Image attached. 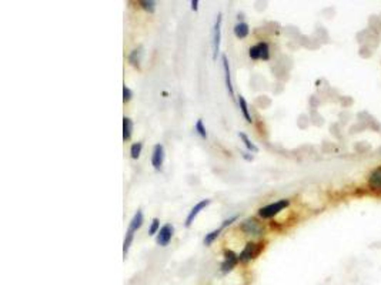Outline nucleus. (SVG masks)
<instances>
[{
  "label": "nucleus",
  "mask_w": 381,
  "mask_h": 285,
  "mask_svg": "<svg viewBox=\"0 0 381 285\" xmlns=\"http://www.w3.org/2000/svg\"><path fill=\"white\" fill-rule=\"evenodd\" d=\"M288 204H290V201L283 198V200L271 202V204H268V205H265V207H261V208L258 210V214H260L263 218H271V217H274L275 214H278L281 210H284L286 207H288Z\"/></svg>",
  "instance_id": "f257e3e1"
},
{
  "label": "nucleus",
  "mask_w": 381,
  "mask_h": 285,
  "mask_svg": "<svg viewBox=\"0 0 381 285\" xmlns=\"http://www.w3.org/2000/svg\"><path fill=\"white\" fill-rule=\"evenodd\" d=\"M194 131L200 136L201 138H207V130H206V127H204V123H203V120L199 118L197 121H196V126H194Z\"/></svg>",
  "instance_id": "6ab92c4d"
},
{
  "label": "nucleus",
  "mask_w": 381,
  "mask_h": 285,
  "mask_svg": "<svg viewBox=\"0 0 381 285\" xmlns=\"http://www.w3.org/2000/svg\"><path fill=\"white\" fill-rule=\"evenodd\" d=\"M133 238H134V234L127 231L126 237H125V241H123V257H125V260H126V255L127 253H128V250H130V245L133 243Z\"/></svg>",
  "instance_id": "a211bd4d"
},
{
  "label": "nucleus",
  "mask_w": 381,
  "mask_h": 285,
  "mask_svg": "<svg viewBox=\"0 0 381 285\" xmlns=\"http://www.w3.org/2000/svg\"><path fill=\"white\" fill-rule=\"evenodd\" d=\"M160 231V220L159 218H153L151 225L148 228V235H156Z\"/></svg>",
  "instance_id": "5701e85b"
},
{
  "label": "nucleus",
  "mask_w": 381,
  "mask_h": 285,
  "mask_svg": "<svg viewBox=\"0 0 381 285\" xmlns=\"http://www.w3.org/2000/svg\"><path fill=\"white\" fill-rule=\"evenodd\" d=\"M222 13L217 14V19L214 21V27H213V60L217 59V54L220 52V40H222Z\"/></svg>",
  "instance_id": "f03ea898"
},
{
  "label": "nucleus",
  "mask_w": 381,
  "mask_h": 285,
  "mask_svg": "<svg viewBox=\"0 0 381 285\" xmlns=\"http://www.w3.org/2000/svg\"><path fill=\"white\" fill-rule=\"evenodd\" d=\"M140 6H141L144 10L153 13L154 9H156V1H153V0H141V1H140Z\"/></svg>",
  "instance_id": "4be33fe9"
},
{
  "label": "nucleus",
  "mask_w": 381,
  "mask_h": 285,
  "mask_svg": "<svg viewBox=\"0 0 381 285\" xmlns=\"http://www.w3.org/2000/svg\"><path fill=\"white\" fill-rule=\"evenodd\" d=\"M131 97H133V92H131L127 86H123V101L126 103Z\"/></svg>",
  "instance_id": "b1692460"
},
{
  "label": "nucleus",
  "mask_w": 381,
  "mask_h": 285,
  "mask_svg": "<svg viewBox=\"0 0 381 285\" xmlns=\"http://www.w3.org/2000/svg\"><path fill=\"white\" fill-rule=\"evenodd\" d=\"M212 202V200H209V198H206V200H201L199 201L193 208L190 210V212H189V215H187V218H186V222H184V225L186 227H190L191 224H193V221H194V218L200 214V211H203L209 204Z\"/></svg>",
  "instance_id": "6e6552de"
},
{
  "label": "nucleus",
  "mask_w": 381,
  "mask_h": 285,
  "mask_svg": "<svg viewBox=\"0 0 381 285\" xmlns=\"http://www.w3.org/2000/svg\"><path fill=\"white\" fill-rule=\"evenodd\" d=\"M242 156H243V159L247 160V161H253V156H250V154L246 153V151H242Z\"/></svg>",
  "instance_id": "bb28decb"
},
{
  "label": "nucleus",
  "mask_w": 381,
  "mask_h": 285,
  "mask_svg": "<svg viewBox=\"0 0 381 285\" xmlns=\"http://www.w3.org/2000/svg\"><path fill=\"white\" fill-rule=\"evenodd\" d=\"M249 54H250V57H252L253 60H268V57H270L268 44L264 42L257 43L255 46H253V47L250 49Z\"/></svg>",
  "instance_id": "7ed1b4c3"
},
{
  "label": "nucleus",
  "mask_w": 381,
  "mask_h": 285,
  "mask_svg": "<svg viewBox=\"0 0 381 285\" xmlns=\"http://www.w3.org/2000/svg\"><path fill=\"white\" fill-rule=\"evenodd\" d=\"M233 32L234 36H236L237 39H246V37L249 36V33H250V29H249V24H247V23L240 21V23H237V24L234 26Z\"/></svg>",
  "instance_id": "f8f14e48"
},
{
  "label": "nucleus",
  "mask_w": 381,
  "mask_h": 285,
  "mask_svg": "<svg viewBox=\"0 0 381 285\" xmlns=\"http://www.w3.org/2000/svg\"><path fill=\"white\" fill-rule=\"evenodd\" d=\"M143 221H144V218H143V212L141 210H137V212L133 215V218H131V221L128 224V228H127V231L130 232H134L137 231L141 228V225H143Z\"/></svg>",
  "instance_id": "9b49d317"
},
{
  "label": "nucleus",
  "mask_w": 381,
  "mask_h": 285,
  "mask_svg": "<svg viewBox=\"0 0 381 285\" xmlns=\"http://www.w3.org/2000/svg\"><path fill=\"white\" fill-rule=\"evenodd\" d=\"M222 227L220 228H216V230H213L209 234H206V237H204V245H212L216 240H217V237L220 235V232H222Z\"/></svg>",
  "instance_id": "dca6fc26"
},
{
  "label": "nucleus",
  "mask_w": 381,
  "mask_h": 285,
  "mask_svg": "<svg viewBox=\"0 0 381 285\" xmlns=\"http://www.w3.org/2000/svg\"><path fill=\"white\" fill-rule=\"evenodd\" d=\"M173 235H174V227L171 224H166L157 232L156 243L159 244L160 247H167L170 241H171V238H173Z\"/></svg>",
  "instance_id": "20e7f679"
},
{
  "label": "nucleus",
  "mask_w": 381,
  "mask_h": 285,
  "mask_svg": "<svg viewBox=\"0 0 381 285\" xmlns=\"http://www.w3.org/2000/svg\"><path fill=\"white\" fill-rule=\"evenodd\" d=\"M141 47L140 49H136V50H133L131 54L128 56V62L133 64V66H138L140 63V60H141Z\"/></svg>",
  "instance_id": "412c9836"
},
{
  "label": "nucleus",
  "mask_w": 381,
  "mask_h": 285,
  "mask_svg": "<svg viewBox=\"0 0 381 285\" xmlns=\"http://www.w3.org/2000/svg\"><path fill=\"white\" fill-rule=\"evenodd\" d=\"M190 4H191V9H193V10L194 11L199 10V0H191Z\"/></svg>",
  "instance_id": "a878e982"
},
{
  "label": "nucleus",
  "mask_w": 381,
  "mask_h": 285,
  "mask_svg": "<svg viewBox=\"0 0 381 285\" xmlns=\"http://www.w3.org/2000/svg\"><path fill=\"white\" fill-rule=\"evenodd\" d=\"M236 220H237V215H233V217H230V218L224 220V221H223V224H222V228H226L227 225H230V224L236 221Z\"/></svg>",
  "instance_id": "393cba45"
},
{
  "label": "nucleus",
  "mask_w": 381,
  "mask_h": 285,
  "mask_svg": "<svg viewBox=\"0 0 381 285\" xmlns=\"http://www.w3.org/2000/svg\"><path fill=\"white\" fill-rule=\"evenodd\" d=\"M141 150H143V143H134L131 147H130V157L133 160H137L140 157V153H141Z\"/></svg>",
  "instance_id": "aec40b11"
},
{
  "label": "nucleus",
  "mask_w": 381,
  "mask_h": 285,
  "mask_svg": "<svg viewBox=\"0 0 381 285\" xmlns=\"http://www.w3.org/2000/svg\"><path fill=\"white\" fill-rule=\"evenodd\" d=\"M131 131H133V121L128 117H123V140L126 141L131 137Z\"/></svg>",
  "instance_id": "2eb2a0df"
},
{
  "label": "nucleus",
  "mask_w": 381,
  "mask_h": 285,
  "mask_svg": "<svg viewBox=\"0 0 381 285\" xmlns=\"http://www.w3.org/2000/svg\"><path fill=\"white\" fill-rule=\"evenodd\" d=\"M166 159V151H164V146L163 144H156L153 147V153H151V166L153 169L160 171L163 167V163Z\"/></svg>",
  "instance_id": "39448f33"
},
{
  "label": "nucleus",
  "mask_w": 381,
  "mask_h": 285,
  "mask_svg": "<svg viewBox=\"0 0 381 285\" xmlns=\"http://www.w3.org/2000/svg\"><path fill=\"white\" fill-rule=\"evenodd\" d=\"M261 250H263V244L249 243L246 247H244V250L242 251V254L239 255V258H240V261H250V260L255 258V257L260 254Z\"/></svg>",
  "instance_id": "423d86ee"
},
{
  "label": "nucleus",
  "mask_w": 381,
  "mask_h": 285,
  "mask_svg": "<svg viewBox=\"0 0 381 285\" xmlns=\"http://www.w3.org/2000/svg\"><path fill=\"white\" fill-rule=\"evenodd\" d=\"M240 230H242L244 234H247V235H261L263 231H264L263 227L255 221L254 218H247V220H244V221L242 222V225H240Z\"/></svg>",
  "instance_id": "0eeeda50"
},
{
  "label": "nucleus",
  "mask_w": 381,
  "mask_h": 285,
  "mask_svg": "<svg viewBox=\"0 0 381 285\" xmlns=\"http://www.w3.org/2000/svg\"><path fill=\"white\" fill-rule=\"evenodd\" d=\"M239 261H240L239 255H236L233 251H224V261H223L222 264V273L226 274V273L232 271Z\"/></svg>",
  "instance_id": "1a4fd4ad"
},
{
  "label": "nucleus",
  "mask_w": 381,
  "mask_h": 285,
  "mask_svg": "<svg viewBox=\"0 0 381 285\" xmlns=\"http://www.w3.org/2000/svg\"><path fill=\"white\" fill-rule=\"evenodd\" d=\"M222 63H223V72H224V82H226V87L229 90V95L234 97V89L233 83H232V73H230V64L227 60V56H222Z\"/></svg>",
  "instance_id": "9d476101"
},
{
  "label": "nucleus",
  "mask_w": 381,
  "mask_h": 285,
  "mask_svg": "<svg viewBox=\"0 0 381 285\" xmlns=\"http://www.w3.org/2000/svg\"><path fill=\"white\" fill-rule=\"evenodd\" d=\"M370 186L373 189H381V167L376 169L370 176Z\"/></svg>",
  "instance_id": "4468645a"
},
{
  "label": "nucleus",
  "mask_w": 381,
  "mask_h": 285,
  "mask_svg": "<svg viewBox=\"0 0 381 285\" xmlns=\"http://www.w3.org/2000/svg\"><path fill=\"white\" fill-rule=\"evenodd\" d=\"M239 106H240V110H242V114L246 118V121L247 123H252L253 120H252V114H250V111H249V106H247V101H246V98H244L243 95H239Z\"/></svg>",
  "instance_id": "ddd939ff"
},
{
  "label": "nucleus",
  "mask_w": 381,
  "mask_h": 285,
  "mask_svg": "<svg viewBox=\"0 0 381 285\" xmlns=\"http://www.w3.org/2000/svg\"><path fill=\"white\" fill-rule=\"evenodd\" d=\"M239 137L242 138L243 140V143H244V146H246V148L250 151V153H257L258 151V148H257V146L254 144L253 141L250 140V138L247 137V134H244V133H239Z\"/></svg>",
  "instance_id": "f3484780"
}]
</instances>
